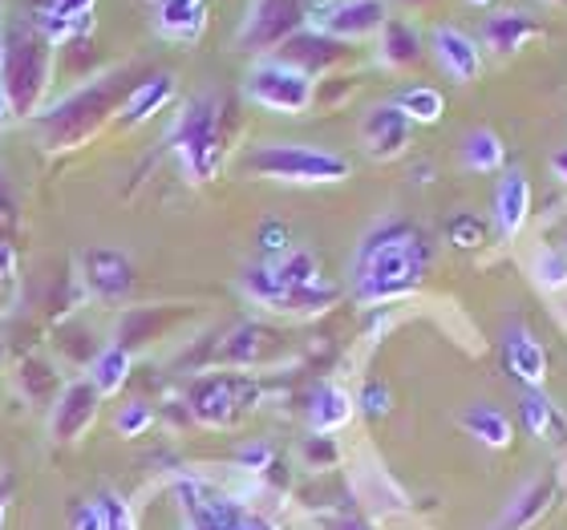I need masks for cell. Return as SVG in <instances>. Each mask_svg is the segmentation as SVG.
<instances>
[{
  "mask_svg": "<svg viewBox=\"0 0 567 530\" xmlns=\"http://www.w3.org/2000/svg\"><path fill=\"white\" fill-rule=\"evenodd\" d=\"M425 268H430V248L422 231L405 219H385L357 248L353 292L361 304H393L417 292Z\"/></svg>",
  "mask_w": 567,
  "mask_h": 530,
  "instance_id": "6da1fadb",
  "label": "cell"
},
{
  "mask_svg": "<svg viewBox=\"0 0 567 530\" xmlns=\"http://www.w3.org/2000/svg\"><path fill=\"white\" fill-rule=\"evenodd\" d=\"M53 70V45L41 33L17 29L4 37V58H0V90L9 97L12 118H33L41 97L49 90Z\"/></svg>",
  "mask_w": 567,
  "mask_h": 530,
  "instance_id": "7a4b0ae2",
  "label": "cell"
},
{
  "mask_svg": "<svg viewBox=\"0 0 567 530\" xmlns=\"http://www.w3.org/2000/svg\"><path fill=\"white\" fill-rule=\"evenodd\" d=\"M244 170L276 183H296V187H324V183H344L349 178V158L308 142H268L244 158Z\"/></svg>",
  "mask_w": 567,
  "mask_h": 530,
  "instance_id": "3957f363",
  "label": "cell"
},
{
  "mask_svg": "<svg viewBox=\"0 0 567 530\" xmlns=\"http://www.w3.org/2000/svg\"><path fill=\"white\" fill-rule=\"evenodd\" d=\"M171 146L195 183L215 178V170H219V102L212 94L187 102V110L178 114L175 131H171Z\"/></svg>",
  "mask_w": 567,
  "mask_h": 530,
  "instance_id": "277c9868",
  "label": "cell"
},
{
  "mask_svg": "<svg viewBox=\"0 0 567 530\" xmlns=\"http://www.w3.org/2000/svg\"><path fill=\"white\" fill-rule=\"evenodd\" d=\"M248 102H256L260 110L272 114H305L312 106V73H305L300 65L284 58H268L260 65H251L248 82H244Z\"/></svg>",
  "mask_w": 567,
  "mask_h": 530,
  "instance_id": "5b68a950",
  "label": "cell"
},
{
  "mask_svg": "<svg viewBox=\"0 0 567 530\" xmlns=\"http://www.w3.org/2000/svg\"><path fill=\"white\" fill-rule=\"evenodd\" d=\"M114 106V85H90L82 94L65 97L61 106H53L49 114L37 118L41 134H45V146L49 150H65L73 142H82L94 134V126L102 122V114Z\"/></svg>",
  "mask_w": 567,
  "mask_h": 530,
  "instance_id": "8992f818",
  "label": "cell"
},
{
  "mask_svg": "<svg viewBox=\"0 0 567 530\" xmlns=\"http://www.w3.org/2000/svg\"><path fill=\"white\" fill-rule=\"evenodd\" d=\"M300 24H305V0H256L239 29V49L251 53L276 49L292 41Z\"/></svg>",
  "mask_w": 567,
  "mask_h": 530,
  "instance_id": "52a82bcc",
  "label": "cell"
},
{
  "mask_svg": "<svg viewBox=\"0 0 567 530\" xmlns=\"http://www.w3.org/2000/svg\"><path fill=\"white\" fill-rule=\"evenodd\" d=\"M175 498L178 507H183V515H187L190 530H236L239 519H244L239 502L224 498L219 490L199 482V478H178Z\"/></svg>",
  "mask_w": 567,
  "mask_h": 530,
  "instance_id": "ba28073f",
  "label": "cell"
},
{
  "mask_svg": "<svg viewBox=\"0 0 567 530\" xmlns=\"http://www.w3.org/2000/svg\"><path fill=\"white\" fill-rule=\"evenodd\" d=\"M410 134H414V122L405 118L393 102L373 106L365 114V122H361L365 150H369V158H378V163H393V158H402L405 146H410Z\"/></svg>",
  "mask_w": 567,
  "mask_h": 530,
  "instance_id": "9c48e42d",
  "label": "cell"
},
{
  "mask_svg": "<svg viewBox=\"0 0 567 530\" xmlns=\"http://www.w3.org/2000/svg\"><path fill=\"white\" fill-rule=\"evenodd\" d=\"M97 405H102V393L94 389V381L90 377L65 385V393H61L58 405H53V417H49L53 437H58V441H78V437L94 425Z\"/></svg>",
  "mask_w": 567,
  "mask_h": 530,
  "instance_id": "30bf717a",
  "label": "cell"
},
{
  "mask_svg": "<svg viewBox=\"0 0 567 530\" xmlns=\"http://www.w3.org/2000/svg\"><path fill=\"white\" fill-rule=\"evenodd\" d=\"M430 49H434V61L454 77V82H474L483 73V49L471 33H462L454 24H437L430 33Z\"/></svg>",
  "mask_w": 567,
  "mask_h": 530,
  "instance_id": "8fae6325",
  "label": "cell"
},
{
  "mask_svg": "<svg viewBox=\"0 0 567 530\" xmlns=\"http://www.w3.org/2000/svg\"><path fill=\"white\" fill-rule=\"evenodd\" d=\"M390 21V4L385 0H337L324 37L332 41H365V37L381 33Z\"/></svg>",
  "mask_w": 567,
  "mask_h": 530,
  "instance_id": "7c38bea8",
  "label": "cell"
},
{
  "mask_svg": "<svg viewBox=\"0 0 567 530\" xmlns=\"http://www.w3.org/2000/svg\"><path fill=\"white\" fill-rule=\"evenodd\" d=\"M82 271H85V288H90L97 300H122V295L134 288V263L114 248L85 251Z\"/></svg>",
  "mask_w": 567,
  "mask_h": 530,
  "instance_id": "4fadbf2b",
  "label": "cell"
},
{
  "mask_svg": "<svg viewBox=\"0 0 567 530\" xmlns=\"http://www.w3.org/2000/svg\"><path fill=\"white\" fill-rule=\"evenodd\" d=\"M556 490H559V486H556V478H551V474L523 482L519 490L511 495V502L503 507V515H498V522L491 530H527V527H535L547 510L556 507Z\"/></svg>",
  "mask_w": 567,
  "mask_h": 530,
  "instance_id": "5bb4252c",
  "label": "cell"
},
{
  "mask_svg": "<svg viewBox=\"0 0 567 530\" xmlns=\"http://www.w3.org/2000/svg\"><path fill=\"white\" fill-rule=\"evenodd\" d=\"M532 219V183L519 166L507 170L495 187V227L503 239H519V231Z\"/></svg>",
  "mask_w": 567,
  "mask_h": 530,
  "instance_id": "9a60e30c",
  "label": "cell"
},
{
  "mask_svg": "<svg viewBox=\"0 0 567 530\" xmlns=\"http://www.w3.org/2000/svg\"><path fill=\"white\" fill-rule=\"evenodd\" d=\"M503 356H507V368H511V377L523 381L527 389H539L547 377V353H544V344L535 341L527 329H507V336H503Z\"/></svg>",
  "mask_w": 567,
  "mask_h": 530,
  "instance_id": "2e32d148",
  "label": "cell"
},
{
  "mask_svg": "<svg viewBox=\"0 0 567 530\" xmlns=\"http://www.w3.org/2000/svg\"><path fill=\"white\" fill-rule=\"evenodd\" d=\"M175 97V73H154V77H146V82L138 85V90H131L126 94V102H122V126L126 131H134V126H146V122L154 118V114H163V106Z\"/></svg>",
  "mask_w": 567,
  "mask_h": 530,
  "instance_id": "e0dca14e",
  "label": "cell"
},
{
  "mask_svg": "<svg viewBox=\"0 0 567 530\" xmlns=\"http://www.w3.org/2000/svg\"><path fill=\"white\" fill-rule=\"evenodd\" d=\"M236 409H239L236 381L212 377V381H199V385L190 389V413H195V417H199L203 425H227V422H236Z\"/></svg>",
  "mask_w": 567,
  "mask_h": 530,
  "instance_id": "ac0fdd59",
  "label": "cell"
},
{
  "mask_svg": "<svg viewBox=\"0 0 567 530\" xmlns=\"http://www.w3.org/2000/svg\"><path fill=\"white\" fill-rule=\"evenodd\" d=\"M154 29L171 41H199L207 29V9H203V0H158Z\"/></svg>",
  "mask_w": 567,
  "mask_h": 530,
  "instance_id": "d6986e66",
  "label": "cell"
},
{
  "mask_svg": "<svg viewBox=\"0 0 567 530\" xmlns=\"http://www.w3.org/2000/svg\"><path fill=\"white\" fill-rule=\"evenodd\" d=\"M462 429L486 449H507L515 441L511 417L503 409H495V405H486V401H478V405H471V409L462 413Z\"/></svg>",
  "mask_w": 567,
  "mask_h": 530,
  "instance_id": "ffe728a7",
  "label": "cell"
},
{
  "mask_svg": "<svg viewBox=\"0 0 567 530\" xmlns=\"http://www.w3.org/2000/svg\"><path fill=\"white\" fill-rule=\"evenodd\" d=\"M353 422V397L337 385H320L308 401V425L312 434H337L344 425Z\"/></svg>",
  "mask_w": 567,
  "mask_h": 530,
  "instance_id": "44dd1931",
  "label": "cell"
},
{
  "mask_svg": "<svg viewBox=\"0 0 567 530\" xmlns=\"http://www.w3.org/2000/svg\"><path fill=\"white\" fill-rule=\"evenodd\" d=\"M535 33H539V24L527 12H495V17H486V29H483L486 45L495 49V53H503V58L519 53Z\"/></svg>",
  "mask_w": 567,
  "mask_h": 530,
  "instance_id": "7402d4cb",
  "label": "cell"
},
{
  "mask_svg": "<svg viewBox=\"0 0 567 530\" xmlns=\"http://www.w3.org/2000/svg\"><path fill=\"white\" fill-rule=\"evenodd\" d=\"M239 288H244V295L256 300V304L288 312V295L292 292H288V283L280 280L276 263H248V268L239 271Z\"/></svg>",
  "mask_w": 567,
  "mask_h": 530,
  "instance_id": "603a6c76",
  "label": "cell"
},
{
  "mask_svg": "<svg viewBox=\"0 0 567 530\" xmlns=\"http://www.w3.org/2000/svg\"><path fill=\"white\" fill-rule=\"evenodd\" d=\"M378 58H381V65H390V70H405V65H414V61L422 58V41H417L414 24L385 21Z\"/></svg>",
  "mask_w": 567,
  "mask_h": 530,
  "instance_id": "cb8c5ba5",
  "label": "cell"
},
{
  "mask_svg": "<svg viewBox=\"0 0 567 530\" xmlns=\"http://www.w3.org/2000/svg\"><path fill=\"white\" fill-rule=\"evenodd\" d=\"M507 163V146L495 131H474L462 138V166L474 175H495L498 166Z\"/></svg>",
  "mask_w": 567,
  "mask_h": 530,
  "instance_id": "d4e9b609",
  "label": "cell"
},
{
  "mask_svg": "<svg viewBox=\"0 0 567 530\" xmlns=\"http://www.w3.org/2000/svg\"><path fill=\"white\" fill-rule=\"evenodd\" d=\"M90 381H94V389L102 397H114V393L131 381V353L122 349V344H110L102 353L94 356V365H90Z\"/></svg>",
  "mask_w": 567,
  "mask_h": 530,
  "instance_id": "484cf974",
  "label": "cell"
},
{
  "mask_svg": "<svg viewBox=\"0 0 567 530\" xmlns=\"http://www.w3.org/2000/svg\"><path fill=\"white\" fill-rule=\"evenodd\" d=\"M393 106L402 110L414 126H434L446 114V97L437 94L434 85H410V90H402V94L393 97Z\"/></svg>",
  "mask_w": 567,
  "mask_h": 530,
  "instance_id": "4316f807",
  "label": "cell"
},
{
  "mask_svg": "<svg viewBox=\"0 0 567 530\" xmlns=\"http://www.w3.org/2000/svg\"><path fill=\"white\" fill-rule=\"evenodd\" d=\"M519 417H523V425H527V434L539 437V441H556L559 425H564L559 409L539 389H527V393H523Z\"/></svg>",
  "mask_w": 567,
  "mask_h": 530,
  "instance_id": "83f0119b",
  "label": "cell"
},
{
  "mask_svg": "<svg viewBox=\"0 0 567 530\" xmlns=\"http://www.w3.org/2000/svg\"><path fill=\"white\" fill-rule=\"evenodd\" d=\"M532 276L544 292H564L567 288V256L556 248H539L532 256Z\"/></svg>",
  "mask_w": 567,
  "mask_h": 530,
  "instance_id": "f1b7e54d",
  "label": "cell"
},
{
  "mask_svg": "<svg viewBox=\"0 0 567 530\" xmlns=\"http://www.w3.org/2000/svg\"><path fill=\"white\" fill-rule=\"evenodd\" d=\"M276 271H280V280L288 283V292L320 283V263H317V256H312V251H288V256L276 263Z\"/></svg>",
  "mask_w": 567,
  "mask_h": 530,
  "instance_id": "f546056e",
  "label": "cell"
},
{
  "mask_svg": "<svg viewBox=\"0 0 567 530\" xmlns=\"http://www.w3.org/2000/svg\"><path fill=\"white\" fill-rule=\"evenodd\" d=\"M446 236L454 248L462 251H474V248H483L486 243V224L478 219V215H454L446 227Z\"/></svg>",
  "mask_w": 567,
  "mask_h": 530,
  "instance_id": "4dcf8cb0",
  "label": "cell"
},
{
  "mask_svg": "<svg viewBox=\"0 0 567 530\" xmlns=\"http://www.w3.org/2000/svg\"><path fill=\"white\" fill-rule=\"evenodd\" d=\"M256 243H260L264 263H280L284 256L292 251V236H288V227L276 224V219H268V224L260 227V236H256Z\"/></svg>",
  "mask_w": 567,
  "mask_h": 530,
  "instance_id": "1f68e13d",
  "label": "cell"
},
{
  "mask_svg": "<svg viewBox=\"0 0 567 530\" xmlns=\"http://www.w3.org/2000/svg\"><path fill=\"white\" fill-rule=\"evenodd\" d=\"M151 425H154V413H151L146 401H131V405H122L118 417H114V429H118L122 437H142Z\"/></svg>",
  "mask_w": 567,
  "mask_h": 530,
  "instance_id": "d6a6232c",
  "label": "cell"
},
{
  "mask_svg": "<svg viewBox=\"0 0 567 530\" xmlns=\"http://www.w3.org/2000/svg\"><path fill=\"white\" fill-rule=\"evenodd\" d=\"M97 507H102V515H106V530H138L134 527L131 507H126L118 495H102L97 498Z\"/></svg>",
  "mask_w": 567,
  "mask_h": 530,
  "instance_id": "836d02e7",
  "label": "cell"
},
{
  "mask_svg": "<svg viewBox=\"0 0 567 530\" xmlns=\"http://www.w3.org/2000/svg\"><path fill=\"white\" fill-rule=\"evenodd\" d=\"M256 349H260V329H239L236 336H231V344H227V356L231 361H239V365H248L251 356H256Z\"/></svg>",
  "mask_w": 567,
  "mask_h": 530,
  "instance_id": "e575fe53",
  "label": "cell"
},
{
  "mask_svg": "<svg viewBox=\"0 0 567 530\" xmlns=\"http://www.w3.org/2000/svg\"><path fill=\"white\" fill-rule=\"evenodd\" d=\"M361 409L369 413V417H385V413L393 409V397L390 389L381 385V381H369L365 389H361Z\"/></svg>",
  "mask_w": 567,
  "mask_h": 530,
  "instance_id": "d590c367",
  "label": "cell"
},
{
  "mask_svg": "<svg viewBox=\"0 0 567 530\" xmlns=\"http://www.w3.org/2000/svg\"><path fill=\"white\" fill-rule=\"evenodd\" d=\"M268 466H272V446H244L239 449V470L264 474Z\"/></svg>",
  "mask_w": 567,
  "mask_h": 530,
  "instance_id": "8d00e7d4",
  "label": "cell"
},
{
  "mask_svg": "<svg viewBox=\"0 0 567 530\" xmlns=\"http://www.w3.org/2000/svg\"><path fill=\"white\" fill-rule=\"evenodd\" d=\"M73 530H106V515L97 502H85V507L73 510Z\"/></svg>",
  "mask_w": 567,
  "mask_h": 530,
  "instance_id": "74e56055",
  "label": "cell"
},
{
  "mask_svg": "<svg viewBox=\"0 0 567 530\" xmlns=\"http://www.w3.org/2000/svg\"><path fill=\"white\" fill-rule=\"evenodd\" d=\"M0 280L9 283H17V251H12V243H4V239H0Z\"/></svg>",
  "mask_w": 567,
  "mask_h": 530,
  "instance_id": "f35d334b",
  "label": "cell"
},
{
  "mask_svg": "<svg viewBox=\"0 0 567 530\" xmlns=\"http://www.w3.org/2000/svg\"><path fill=\"white\" fill-rule=\"evenodd\" d=\"M308 458H312V461H332V458H337V446L329 441V434H317L312 441H308Z\"/></svg>",
  "mask_w": 567,
  "mask_h": 530,
  "instance_id": "ab89813d",
  "label": "cell"
},
{
  "mask_svg": "<svg viewBox=\"0 0 567 530\" xmlns=\"http://www.w3.org/2000/svg\"><path fill=\"white\" fill-rule=\"evenodd\" d=\"M236 530H276V527H272V522H268V519H256V515H244Z\"/></svg>",
  "mask_w": 567,
  "mask_h": 530,
  "instance_id": "60d3db41",
  "label": "cell"
},
{
  "mask_svg": "<svg viewBox=\"0 0 567 530\" xmlns=\"http://www.w3.org/2000/svg\"><path fill=\"white\" fill-rule=\"evenodd\" d=\"M551 175H556L559 183H567V146L556 154V158H551Z\"/></svg>",
  "mask_w": 567,
  "mask_h": 530,
  "instance_id": "b9f144b4",
  "label": "cell"
},
{
  "mask_svg": "<svg viewBox=\"0 0 567 530\" xmlns=\"http://www.w3.org/2000/svg\"><path fill=\"white\" fill-rule=\"evenodd\" d=\"M332 530H369L365 522H353V519H341V522H332Z\"/></svg>",
  "mask_w": 567,
  "mask_h": 530,
  "instance_id": "7bdbcfd3",
  "label": "cell"
},
{
  "mask_svg": "<svg viewBox=\"0 0 567 530\" xmlns=\"http://www.w3.org/2000/svg\"><path fill=\"white\" fill-rule=\"evenodd\" d=\"M466 4H474V9H486V4H491V0H466Z\"/></svg>",
  "mask_w": 567,
  "mask_h": 530,
  "instance_id": "ee69618b",
  "label": "cell"
},
{
  "mask_svg": "<svg viewBox=\"0 0 567 530\" xmlns=\"http://www.w3.org/2000/svg\"><path fill=\"white\" fill-rule=\"evenodd\" d=\"M0 527H4V495H0Z\"/></svg>",
  "mask_w": 567,
  "mask_h": 530,
  "instance_id": "f6af8a7d",
  "label": "cell"
},
{
  "mask_svg": "<svg viewBox=\"0 0 567 530\" xmlns=\"http://www.w3.org/2000/svg\"><path fill=\"white\" fill-rule=\"evenodd\" d=\"M0 58H4V29H0Z\"/></svg>",
  "mask_w": 567,
  "mask_h": 530,
  "instance_id": "bcb514c9",
  "label": "cell"
},
{
  "mask_svg": "<svg viewBox=\"0 0 567 530\" xmlns=\"http://www.w3.org/2000/svg\"><path fill=\"white\" fill-rule=\"evenodd\" d=\"M556 4H567V0H556Z\"/></svg>",
  "mask_w": 567,
  "mask_h": 530,
  "instance_id": "7dc6e473",
  "label": "cell"
}]
</instances>
